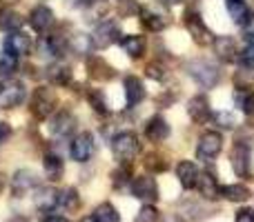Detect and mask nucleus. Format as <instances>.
Here are the masks:
<instances>
[{
	"mask_svg": "<svg viewBox=\"0 0 254 222\" xmlns=\"http://www.w3.org/2000/svg\"><path fill=\"white\" fill-rule=\"evenodd\" d=\"M185 69H188V74L205 89H212L221 78L219 67L210 60H203V58H198V60H190L188 65H185Z\"/></svg>",
	"mask_w": 254,
	"mask_h": 222,
	"instance_id": "f257e3e1",
	"label": "nucleus"
},
{
	"mask_svg": "<svg viewBox=\"0 0 254 222\" xmlns=\"http://www.w3.org/2000/svg\"><path fill=\"white\" fill-rule=\"evenodd\" d=\"M140 151V142L138 135L131 133V131H121L114 135L112 140V153H114L116 160L121 162H131Z\"/></svg>",
	"mask_w": 254,
	"mask_h": 222,
	"instance_id": "f03ea898",
	"label": "nucleus"
},
{
	"mask_svg": "<svg viewBox=\"0 0 254 222\" xmlns=\"http://www.w3.org/2000/svg\"><path fill=\"white\" fill-rule=\"evenodd\" d=\"M54 107H56V93L49 87H36L29 98V111L36 120H45L52 116Z\"/></svg>",
	"mask_w": 254,
	"mask_h": 222,
	"instance_id": "7ed1b4c3",
	"label": "nucleus"
},
{
	"mask_svg": "<svg viewBox=\"0 0 254 222\" xmlns=\"http://www.w3.org/2000/svg\"><path fill=\"white\" fill-rule=\"evenodd\" d=\"M230 165L239 178H250L252 176V153L250 147L243 142H237L230 151Z\"/></svg>",
	"mask_w": 254,
	"mask_h": 222,
	"instance_id": "20e7f679",
	"label": "nucleus"
},
{
	"mask_svg": "<svg viewBox=\"0 0 254 222\" xmlns=\"http://www.w3.org/2000/svg\"><path fill=\"white\" fill-rule=\"evenodd\" d=\"M96 151V142H94V135L89 131L78 133L69 144V156L74 162H89Z\"/></svg>",
	"mask_w": 254,
	"mask_h": 222,
	"instance_id": "39448f33",
	"label": "nucleus"
},
{
	"mask_svg": "<svg viewBox=\"0 0 254 222\" xmlns=\"http://www.w3.org/2000/svg\"><path fill=\"white\" fill-rule=\"evenodd\" d=\"M9 189H11L13 198H22L27 193H31L34 189H38V176L31 169H18L9 180Z\"/></svg>",
	"mask_w": 254,
	"mask_h": 222,
	"instance_id": "423d86ee",
	"label": "nucleus"
},
{
	"mask_svg": "<svg viewBox=\"0 0 254 222\" xmlns=\"http://www.w3.org/2000/svg\"><path fill=\"white\" fill-rule=\"evenodd\" d=\"M131 187V196L143 200L145 205H152V202L158 200V184L152 176H136L129 182Z\"/></svg>",
	"mask_w": 254,
	"mask_h": 222,
	"instance_id": "0eeeda50",
	"label": "nucleus"
},
{
	"mask_svg": "<svg viewBox=\"0 0 254 222\" xmlns=\"http://www.w3.org/2000/svg\"><path fill=\"white\" fill-rule=\"evenodd\" d=\"M223 149V135L219 131H205V133L198 138V147H196V156L198 160L210 162L212 158H216Z\"/></svg>",
	"mask_w": 254,
	"mask_h": 222,
	"instance_id": "6e6552de",
	"label": "nucleus"
},
{
	"mask_svg": "<svg viewBox=\"0 0 254 222\" xmlns=\"http://www.w3.org/2000/svg\"><path fill=\"white\" fill-rule=\"evenodd\" d=\"M185 27H188L192 40L196 44H201V47H207V44L214 40V34L207 29L205 22H203V18L198 16L196 11H188V13H185Z\"/></svg>",
	"mask_w": 254,
	"mask_h": 222,
	"instance_id": "1a4fd4ad",
	"label": "nucleus"
},
{
	"mask_svg": "<svg viewBox=\"0 0 254 222\" xmlns=\"http://www.w3.org/2000/svg\"><path fill=\"white\" fill-rule=\"evenodd\" d=\"M140 22L147 27L149 31H163L170 25V16L161 4H147V7H140Z\"/></svg>",
	"mask_w": 254,
	"mask_h": 222,
	"instance_id": "9d476101",
	"label": "nucleus"
},
{
	"mask_svg": "<svg viewBox=\"0 0 254 222\" xmlns=\"http://www.w3.org/2000/svg\"><path fill=\"white\" fill-rule=\"evenodd\" d=\"M116 40H121V29L114 20H103L92 34V44L96 49H107Z\"/></svg>",
	"mask_w": 254,
	"mask_h": 222,
	"instance_id": "9b49d317",
	"label": "nucleus"
},
{
	"mask_svg": "<svg viewBox=\"0 0 254 222\" xmlns=\"http://www.w3.org/2000/svg\"><path fill=\"white\" fill-rule=\"evenodd\" d=\"M25 85L18 80H9L4 87H0V109H13L25 102Z\"/></svg>",
	"mask_w": 254,
	"mask_h": 222,
	"instance_id": "f8f14e48",
	"label": "nucleus"
},
{
	"mask_svg": "<svg viewBox=\"0 0 254 222\" xmlns=\"http://www.w3.org/2000/svg\"><path fill=\"white\" fill-rule=\"evenodd\" d=\"M2 49H4V53H9V56H13V58L27 56L31 49V40H29V36L22 34V31H11V34L4 38Z\"/></svg>",
	"mask_w": 254,
	"mask_h": 222,
	"instance_id": "ddd939ff",
	"label": "nucleus"
},
{
	"mask_svg": "<svg viewBox=\"0 0 254 222\" xmlns=\"http://www.w3.org/2000/svg\"><path fill=\"white\" fill-rule=\"evenodd\" d=\"M74 129H76V116L67 109H61L49 122V131L56 138H67L69 133H74Z\"/></svg>",
	"mask_w": 254,
	"mask_h": 222,
	"instance_id": "4468645a",
	"label": "nucleus"
},
{
	"mask_svg": "<svg viewBox=\"0 0 254 222\" xmlns=\"http://www.w3.org/2000/svg\"><path fill=\"white\" fill-rule=\"evenodd\" d=\"M29 25L38 34H47L54 27V11L49 7H45V4H38V7H34L29 11Z\"/></svg>",
	"mask_w": 254,
	"mask_h": 222,
	"instance_id": "2eb2a0df",
	"label": "nucleus"
},
{
	"mask_svg": "<svg viewBox=\"0 0 254 222\" xmlns=\"http://www.w3.org/2000/svg\"><path fill=\"white\" fill-rule=\"evenodd\" d=\"M145 135L149 142H165L170 138V125L163 116H152L145 125Z\"/></svg>",
	"mask_w": 254,
	"mask_h": 222,
	"instance_id": "dca6fc26",
	"label": "nucleus"
},
{
	"mask_svg": "<svg viewBox=\"0 0 254 222\" xmlns=\"http://www.w3.org/2000/svg\"><path fill=\"white\" fill-rule=\"evenodd\" d=\"M87 71L94 80H98V83H107V80H112L116 76L114 67H112L107 60H103L101 56L87 58Z\"/></svg>",
	"mask_w": 254,
	"mask_h": 222,
	"instance_id": "f3484780",
	"label": "nucleus"
},
{
	"mask_svg": "<svg viewBox=\"0 0 254 222\" xmlns=\"http://www.w3.org/2000/svg\"><path fill=\"white\" fill-rule=\"evenodd\" d=\"M188 113L196 125H205L212 116V109H210V100L205 96H194L190 98L188 102Z\"/></svg>",
	"mask_w": 254,
	"mask_h": 222,
	"instance_id": "a211bd4d",
	"label": "nucleus"
},
{
	"mask_svg": "<svg viewBox=\"0 0 254 222\" xmlns=\"http://www.w3.org/2000/svg\"><path fill=\"white\" fill-rule=\"evenodd\" d=\"M198 167L194 165L192 160H181L179 165H176V178H179L181 187L183 189H194L198 182Z\"/></svg>",
	"mask_w": 254,
	"mask_h": 222,
	"instance_id": "6ab92c4d",
	"label": "nucleus"
},
{
	"mask_svg": "<svg viewBox=\"0 0 254 222\" xmlns=\"http://www.w3.org/2000/svg\"><path fill=\"white\" fill-rule=\"evenodd\" d=\"M58 196H61V191H56L54 187H43L36 191V209L40 211V214H49V211H54L58 207Z\"/></svg>",
	"mask_w": 254,
	"mask_h": 222,
	"instance_id": "aec40b11",
	"label": "nucleus"
},
{
	"mask_svg": "<svg viewBox=\"0 0 254 222\" xmlns=\"http://www.w3.org/2000/svg\"><path fill=\"white\" fill-rule=\"evenodd\" d=\"M196 189H198V193H201L203 198H207V200H216V198L221 196V187H219V182H216V176L210 174V171L198 174Z\"/></svg>",
	"mask_w": 254,
	"mask_h": 222,
	"instance_id": "412c9836",
	"label": "nucleus"
},
{
	"mask_svg": "<svg viewBox=\"0 0 254 222\" xmlns=\"http://www.w3.org/2000/svg\"><path fill=\"white\" fill-rule=\"evenodd\" d=\"M212 47H214V53L225 62H232L237 58V43H234L230 36H219V38L212 40Z\"/></svg>",
	"mask_w": 254,
	"mask_h": 222,
	"instance_id": "4be33fe9",
	"label": "nucleus"
},
{
	"mask_svg": "<svg viewBox=\"0 0 254 222\" xmlns=\"http://www.w3.org/2000/svg\"><path fill=\"white\" fill-rule=\"evenodd\" d=\"M43 169H45V176H47L52 182H58L65 174V165H63V158L58 153H45L43 158Z\"/></svg>",
	"mask_w": 254,
	"mask_h": 222,
	"instance_id": "5701e85b",
	"label": "nucleus"
},
{
	"mask_svg": "<svg viewBox=\"0 0 254 222\" xmlns=\"http://www.w3.org/2000/svg\"><path fill=\"white\" fill-rule=\"evenodd\" d=\"M125 98L129 107H136L138 102L145 100V85L136 76H127L125 78Z\"/></svg>",
	"mask_w": 254,
	"mask_h": 222,
	"instance_id": "b1692460",
	"label": "nucleus"
},
{
	"mask_svg": "<svg viewBox=\"0 0 254 222\" xmlns=\"http://www.w3.org/2000/svg\"><path fill=\"white\" fill-rule=\"evenodd\" d=\"M47 78H49V83L56 85V87H67V85L71 83V69L67 65L56 62V65H52L47 69Z\"/></svg>",
	"mask_w": 254,
	"mask_h": 222,
	"instance_id": "393cba45",
	"label": "nucleus"
},
{
	"mask_svg": "<svg viewBox=\"0 0 254 222\" xmlns=\"http://www.w3.org/2000/svg\"><path fill=\"white\" fill-rule=\"evenodd\" d=\"M121 44H123L125 53H127L129 58H140V56L145 53V47H147V43H145L143 36H136V34L121 38Z\"/></svg>",
	"mask_w": 254,
	"mask_h": 222,
	"instance_id": "a878e982",
	"label": "nucleus"
},
{
	"mask_svg": "<svg viewBox=\"0 0 254 222\" xmlns=\"http://www.w3.org/2000/svg\"><path fill=\"white\" fill-rule=\"evenodd\" d=\"M22 27V16L13 9H0V31H18Z\"/></svg>",
	"mask_w": 254,
	"mask_h": 222,
	"instance_id": "bb28decb",
	"label": "nucleus"
},
{
	"mask_svg": "<svg viewBox=\"0 0 254 222\" xmlns=\"http://www.w3.org/2000/svg\"><path fill=\"white\" fill-rule=\"evenodd\" d=\"M92 220L94 222H121V214L112 202H103V205H98L92 211Z\"/></svg>",
	"mask_w": 254,
	"mask_h": 222,
	"instance_id": "cd10ccee",
	"label": "nucleus"
},
{
	"mask_svg": "<svg viewBox=\"0 0 254 222\" xmlns=\"http://www.w3.org/2000/svg\"><path fill=\"white\" fill-rule=\"evenodd\" d=\"M234 87L239 91L254 87V65H241L234 71Z\"/></svg>",
	"mask_w": 254,
	"mask_h": 222,
	"instance_id": "c85d7f7f",
	"label": "nucleus"
},
{
	"mask_svg": "<svg viewBox=\"0 0 254 222\" xmlns=\"http://www.w3.org/2000/svg\"><path fill=\"white\" fill-rule=\"evenodd\" d=\"M58 207H63L65 211H78L80 209V198H78V191H76L74 187L65 189V191H61V196H58Z\"/></svg>",
	"mask_w": 254,
	"mask_h": 222,
	"instance_id": "c756f323",
	"label": "nucleus"
},
{
	"mask_svg": "<svg viewBox=\"0 0 254 222\" xmlns=\"http://www.w3.org/2000/svg\"><path fill=\"white\" fill-rule=\"evenodd\" d=\"M221 196L230 202H246L250 198V191H248L246 184H228V187L221 189Z\"/></svg>",
	"mask_w": 254,
	"mask_h": 222,
	"instance_id": "7c9ffc66",
	"label": "nucleus"
},
{
	"mask_svg": "<svg viewBox=\"0 0 254 222\" xmlns=\"http://www.w3.org/2000/svg\"><path fill=\"white\" fill-rule=\"evenodd\" d=\"M225 9H228L230 18H232L234 22H246V18H248L246 0H225Z\"/></svg>",
	"mask_w": 254,
	"mask_h": 222,
	"instance_id": "2f4dec72",
	"label": "nucleus"
},
{
	"mask_svg": "<svg viewBox=\"0 0 254 222\" xmlns=\"http://www.w3.org/2000/svg\"><path fill=\"white\" fill-rule=\"evenodd\" d=\"M92 36H85V34H74L69 38V49L76 53V56H85V53L92 49Z\"/></svg>",
	"mask_w": 254,
	"mask_h": 222,
	"instance_id": "473e14b6",
	"label": "nucleus"
},
{
	"mask_svg": "<svg viewBox=\"0 0 254 222\" xmlns=\"http://www.w3.org/2000/svg\"><path fill=\"white\" fill-rule=\"evenodd\" d=\"M167 167H170V162L161 153H147L145 156V169H149L152 174H163V171H167Z\"/></svg>",
	"mask_w": 254,
	"mask_h": 222,
	"instance_id": "72a5a7b5",
	"label": "nucleus"
},
{
	"mask_svg": "<svg viewBox=\"0 0 254 222\" xmlns=\"http://www.w3.org/2000/svg\"><path fill=\"white\" fill-rule=\"evenodd\" d=\"M237 107L243 113L252 116L254 113V91L252 89H243V91H237Z\"/></svg>",
	"mask_w": 254,
	"mask_h": 222,
	"instance_id": "f704fd0d",
	"label": "nucleus"
},
{
	"mask_svg": "<svg viewBox=\"0 0 254 222\" xmlns=\"http://www.w3.org/2000/svg\"><path fill=\"white\" fill-rule=\"evenodd\" d=\"M87 100H89V105H92V109L96 113H103V116L110 113V109H107V100H105V96H103L101 89H92V91L87 93Z\"/></svg>",
	"mask_w": 254,
	"mask_h": 222,
	"instance_id": "c9c22d12",
	"label": "nucleus"
},
{
	"mask_svg": "<svg viewBox=\"0 0 254 222\" xmlns=\"http://www.w3.org/2000/svg\"><path fill=\"white\" fill-rule=\"evenodd\" d=\"M16 58L9 53H0V78H11L16 74Z\"/></svg>",
	"mask_w": 254,
	"mask_h": 222,
	"instance_id": "e433bc0d",
	"label": "nucleus"
},
{
	"mask_svg": "<svg viewBox=\"0 0 254 222\" xmlns=\"http://www.w3.org/2000/svg\"><path fill=\"white\" fill-rule=\"evenodd\" d=\"M112 182H114V187H123V184L131 182V169L127 162H123V167L116 171H112Z\"/></svg>",
	"mask_w": 254,
	"mask_h": 222,
	"instance_id": "4c0bfd02",
	"label": "nucleus"
},
{
	"mask_svg": "<svg viewBox=\"0 0 254 222\" xmlns=\"http://www.w3.org/2000/svg\"><path fill=\"white\" fill-rule=\"evenodd\" d=\"M161 220V214H158V209L154 205H145L143 209L136 214V220L134 222H158Z\"/></svg>",
	"mask_w": 254,
	"mask_h": 222,
	"instance_id": "58836bf2",
	"label": "nucleus"
},
{
	"mask_svg": "<svg viewBox=\"0 0 254 222\" xmlns=\"http://www.w3.org/2000/svg\"><path fill=\"white\" fill-rule=\"evenodd\" d=\"M140 7L136 0H119V13L121 16H134V13H138Z\"/></svg>",
	"mask_w": 254,
	"mask_h": 222,
	"instance_id": "ea45409f",
	"label": "nucleus"
},
{
	"mask_svg": "<svg viewBox=\"0 0 254 222\" xmlns=\"http://www.w3.org/2000/svg\"><path fill=\"white\" fill-rule=\"evenodd\" d=\"M216 122H219V127H223V129H232V127L237 125V118L230 111H221V113H216Z\"/></svg>",
	"mask_w": 254,
	"mask_h": 222,
	"instance_id": "a19ab883",
	"label": "nucleus"
},
{
	"mask_svg": "<svg viewBox=\"0 0 254 222\" xmlns=\"http://www.w3.org/2000/svg\"><path fill=\"white\" fill-rule=\"evenodd\" d=\"M145 74H147L152 80H163L165 78V69H163V65H158V62H149V65L145 67Z\"/></svg>",
	"mask_w": 254,
	"mask_h": 222,
	"instance_id": "79ce46f5",
	"label": "nucleus"
},
{
	"mask_svg": "<svg viewBox=\"0 0 254 222\" xmlns=\"http://www.w3.org/2000/svg\"><path fill=\"white\" fill-rule=\"evenodd\" d=\"M234 222H254V209L252 207H246V209H239L237 211V218Z\"/></svg>",
	"mask_w": 254,
	"mask_h": 222,
	"instance_id": "37998d69",
	"label": "nucleus"
},
{
	"mask_svg": "<svg viewBox=\"0 0 254 222\" xmlns=\"http://www.w3.org/2000/svg\"><path fill=\"white\" fill-rule=\"evenodd\" d=\"M11 138V125L9 122H0V147Z\"/></svg>",
	"mask_w": 254,
	"mask_h": 222,
	"instance_id": "c03bdc74",
	"label": "nucleus"
},
{
	"mask_svg": "<svg viewBox=\"0 0 254 222\" xmlns=\"http://www.w3.org/2000/svg\"><path fill=\"white\" fill-rule=\"evenodd\" d=\"M243 29H246V36L254 40V16H248L246 22H243Z\"/></svg>",
	"mask_w": 254,
	"mask_h": 222,
	"instance_id": "a18cd8bd",
	"label": "nucleus"
},
{
	"mask_svg": "<svg viewBox=\"0 0 254 222\" xmlns=\"http://www.w3.org/2000/svg\"><path fill=\"white\" fill-rule=\"evenodd\" d=\"M43 222H69V220H67L65 216H61V214H54V211H49V214L43 216Z\"/></svg>",
	"mask_w": 254,
	"mask_h": 222,
	"instance_id": "49530a36",
	"label": "nucleus"
},
{
	"mask_svg": "<svg viewBox=\"0 0 254 222\" xmlns=\"http://www.w3.org/2000/svg\"><path fill=\"white\" fill-rule=\"evenodd\" d=\"M92 2L94 0H74L71 4H74V7H87V4H92Z\"/></svg>",
	"mask_w": 254,
	"mask_h": 222,
	"instance_id": "de8ad7c7",
	"label": "nucleus"
},
{
	"mask_svg": "<svg viewBox=\"0 0 254 222\" xmlns=\"http://www.w3.org/2000/svg\"><path fill=\"white\" fill-rule=\"evenodd\" d=\"M167 4H179V2H183V0H165Z\"/></svg>",
	"mask_w": 254,
	"mask_h": 222,
	"instance_id": "09e8293b",
	"label": "nucleus"
},
{
	"mask_svg": "<svg viewBox=\"0 0 254 222\" xmlns=\"http://www.w3.org/2000/svg\"><path fill=\"white\" fill-rule=\"evenodd\" d=\"M0 2H4V4H13V2H18V0H0Z\"/></svg>",
	"mask_w": 254,
	"mask_h": 222,
	"instance_id": "8fccbe9b",
	"label": "nucleus"
},
{
	"mask_svg": "<svg viewBox=\"0 0 254 222\" xmlns=\"http://www.w3.org/2000/svg\"><path fill=\"white\" fill-rule=\"evenodd\" d=\"M4 187V178H2V176H0V189H2Z\"/></svg>",
	"mask_w": 254,
	"mask_h": 222,
	"instance_id": "3c124183",
	"label": "nucleus"
},
{
	"mask_svg": "<svg viewBox=\"0 0 254 222\" xmlns=\"http://www.w3.org/2000/svg\"><path fill=\"white\" fill-rule=\"evenodd\" d=\"M83 222H94V220H92V218H87V220H83Z\"/></svg>",
	"mask_w": 254,
	"mask_h": 222,
	"instance_id": "603ef678",
	"label": "nucleus"
}]
</instances>
